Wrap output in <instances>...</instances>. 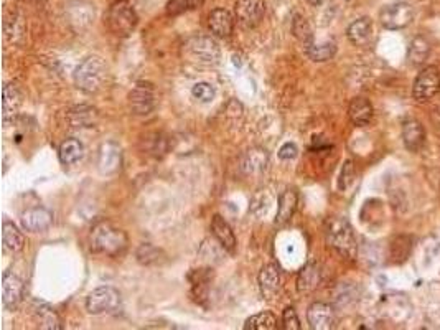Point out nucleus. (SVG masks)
<instances>
[{
  "label": "nucleus",
  "instance_id": "obj_1",
  "mask_svg": "<svg viewBox=\"0 0 440 330\" xmlns=\"http://www.w3.org/2000/svg\"><path fill=\"white\" fill-rule=\"evenodd\" d=\"M89 244L94 253L118 258L125 253L129 239L125 231L114 226L111 221H100L93 226L91 235H89Z\"/></svg>",
  "mask_w": 440,
  "mask_h": 330
},
{
  "label": "nucleus",
  "instance_id": "obj_2",
  "mask_svg": "<svg viewBox=\"0 0 440 330\" xmlns=\"http://www.w3.org/2000/svg\"><path fill=\"white\" fill-rule=\"evenodd\" d=\"M325 236L327 243L335 249L336 253L341 254L347 260H354L356 258L358 244L354 238L353 228L348 220L341 217H331L325 223Z\"/></svg>",
  "mask_w": 440,
  "mask_h": 330
},
{
  "label": "nucleus",
  "instance_id": "obj_3",
  "mask_svg": "<svg viewBox=\"0 0 440 330\" xmlns=\"http://www.w3.org/2000/svg\"><path fill=\"white\" fill-rule=\"evenodd\" d=\"M107 65L102 61L100 56H89L76 68L74 73V83L81 91L94 95V93L101 91L107 81Z\"/></svg>",
  "mask_w": 440,
  "mask_h": 330
},
{
  "label": "nucleus",
  "instance_id": "obj_4",
  "mask_svg": "<svg viewBox=\"0 0 440 330\" xmlns=\"http://www.w3.org/2000/svg\"><path fill=\"white\" fill-rule=\"evenodd\" d=\"M106 25L118 37H129L136 30L139 17L129 0H116L106 12Z\"/></svg>",
  "mask_w": 440,
  "mask_h": 330
},
{
  "label": "nucleus",
  "instance_id": "obj_5",
  "mask_svg": "<svg viewBox=\"0 0 440 330\" xmlns=\"http://www.w3.org/2000/svg\"><path fill=\"white\" fill-rule=\"evenodd\" d=\"M123 304L120 292L112 286H101L96 288L93 292H89L86 299V311L93 315L112 314L119 311Z\"/></svg>",
  "mask_w": 440,
  "mask_h": 330
},
{
  "label": "nucleus",
  "instance_id": "obj_6",
  "mask_svg": "<svg viewBox=\"0 0 440 330\" xmlns=\"http://www.w3.org/2000/svg\"><path fill=\"white\" fill-rule=\"evenodd\" d=\"M129 106L132 114L149 116L157 108V91L154 84L141 81L129 93Z\"/></svg>",
  "mask_w": 440,
  "mask_h": 330
},
{
  "label": "nucleus",
  "instance_id": "obj_7",
  "mask_svg": "<svg viewBox=\"0 0 440 330\" xmlns=\"http://www.w3.org/2000/svg\"><path fill=\"white\" fill-rule=\"evenodd\" d=\"M440 91V71L435 66H425L417 74L414 86H412V96L416 101L425 102L437 96Z\"/></svg>",
  "mask_w": 440,
  "mask_h": 330
},
{
  "label": "nucleus",
  "instance_id": "obj_8",
  "mask_svg": "<svg viewBox=\"0 0 440 330\" xmlns=\"http://www.w3.org/2000/svg\"><path fill=\"white\" fill-rule=\"evenodd\" d=\"M412 19H414V10H412L409 3L404 2H398L393 3V6L384 7L379 13L381 25L388 30L406 29L412 22Z\"/></svg>",
  "mask_w": 440,
  "mask_h": 330
},
{
  "label": "nucleus",
  "instance_id": "obj_9",
  "mask_svg": "<svg viewBox=\"0 0 440 330\" xmlns=\"http://www.w3.org/2000/svg\"><path fill=\"white\" fill-rule=\"evenodd\" d=\"M266 13L264 0H237L235 6V17L237 24L244 29H254L260 24Z\"/></svg>",
  "mask_w": 440,
  "mask_h": 330
},
{
  "label": "nucleus",
  "instance_id": "obj_10",
  "mask_svg": "<svg viewBox=\"0 0 440 330\" xmlns=\"http://www.w3.org/2000/svg\"><path fill=\"white\" fill-rule=\"evenodd\" d=\"M188 52L201 65H217L221 56L218 43L210 37H196L187 43Z\"/></svg>",
  "mask_w": 440,
  "mask_h": 330
},
{
  "label": "nucleus",
  "instance_id": "obj_11",
  "mask_svg": "<svg viewBox=\"0 0 440 330\" xmlns=\"http://www.w3.org/2000/svg\"><path fill=\"white\" fill-rule=\"evenodd\" d=\"M22 228L30 233H42V231L48 230L53 223V213L50 210L43 207H35L29 208L22 213L20 217Z\"/></svg>",
  "mask_w": 440,
  "mask_h": 330
},
{
  "label": "nucleus",
  "instance_id": "obj_12",
  "mask_svg": "<svg viewBox=\"0 0 440 330\" xmlns=\"http://www.w3.org/2000/svg\"><path fill=\"white\" fill-rule=\"evenodd\" d=\"M24 296V281L12 271H6L2 276V304L6 309H15Z\"/></svg>",
  "mask_w": 440,
  "mask_h": 330
},
{
  "label": "nucleus",
  "instance_id": "obj_13",
  "mask_svg": "<svg viewBox=\"0 0 440 330\" xmlns=\"http://www.w3.org/2000/svg\"><path fill=\"white\" fill-rule=\"evenodd\" d=\"M123 165V150L114 142H106L101 146L100 155H97V168L102 175H112Z\"/></svg>",
  "mask_w": 440,
  "mask_h": 330
},
{
  "label": "nucleus",
  "instance_id": "obj_14",
  "mask_svg": "<svg viewBox=\"0 0 440 330\" xmlns=\"http://www.w3.org/2000/svg\"><path fill=\"white\" fill-rule=\"evenodd\" d=\"M307 322L313 330H330L335 327V311L325 302H313L307 311Z\"/></svg>",
  "mask_w": 440,
  "mask_h": 330
},
{
  "label": "nucleus",
  "instance_id": "obj_15",
  "mask_svg": "<svg viewBox=\"0 0 440 330\" xmlns=\"http://www.w3.org/2000/svg\"><path fill=\"white\" fill-rule=\"evenodd\" d=\"M259 289L262 297L267 299V301H272V299L277 296V292H279L281 289L279 266L274 265V262L262 266V269H260L259 273Z\"/></svg>",
  "mask_w": 440,
  "mask_h": 330
},
{
  "label": "nucleus",
  "instance_id": "obj_16",
  "mask_svg": "<svg viewBox=\"0 0 440 330\" xmlns=\"http://www.w3.org/2000/svg\"><path fill=\"white\" fill-rule=\"evenodd\" d=\"M3 100H2V113H3V123H8L19 113L20 106L24 104V91L17 83H7L3 86Z\"/></svg>",
  "mask_w": 440,
  "mask_h": 330
},
{
  "label": "nucleus",
  "instance_id": "obj_17",
  "mask_svg": "<svg viewBox=\"0 0 440 330\" xmlns=\"http://www.w3.org/2000/svg\"><path fill=\"white\" fill-rule=\"evenodd\" d=\"M236 17L231 12H228L226 8H217L210 13L208 17V26L211 33H214L219 38L230 37L235 30Z\"/></svg>",
  "mask_w": 440,
  "mask_h": 330
},
{
  "label": "nucleus",
  "instance_id": "obj_18",
  "mask_svg": "<svg viewBox=\"0 0 440 330\" xmlns=\"http://www.w3.org/2000/svg\"><path fill=\"white\" fill-rule=\"evenodd\" d=\"M211 233H213L214 238L218 239V243L221 244V248L224 249V251H228L230 254L236 253L237 242H236L235 231H233V228L228 225V221L224 220L223 217H219V215L213 217V220H211Z\"/></svg>",
  "mask_w": 440,
  "mask_h": 330
},
{
  "label": "nucleus",
  "instance_id": "obj_19",
  "mask_svg": "<svg viewBox=\"0 0 440 330\" xmlns=\"http://www.w3.org/2000/svg\"><path fill=\"white\" fill-rule=\"evenodd\" d=\"M2 246L8 254H17L25 248V236L12 221L2 223Z\"/></svg>",
  "mask_w": 440,
  "mask_h": 330
},
{
  "label": "nucleus",
  "instance_id": "obj_20",
  "mask_svg": "<svg viewBox=\"0 0 440 330\" xmlns=\"http://www.w3.org/2000/svg\"><path fill=\"white\" fill-rule=\"evenodd\" d=\"M402 139L404 146L411 150V152H417L422 149L425 142V131L422 127V124L416 119H409L402 124Z\"/></svg>",
  "mask_w": 440,
  "mask_h": 330
},
{
  "label": "nucleus",
  "instance_id": "obj_21",
  "mask_svg": "<svg viewBox=\"0 0 440 330\" xmlns=\"http://www.w3.org/2000/svg\"><path fill=\"white\" fill-rule=\"evenodd\" d=\"M33 315L37 320L38 327L45 330H61V319L56 314V311L52 306L45 304V302H35L33 304Z\"/></svg>",
  "mask_w": 440,
  "mask_h": 330
},
{
  "label": "nucleus",
  "instance_id": "obj_22",
  "mask_svg": "<svg viewBox=\"0 0 440 330\" xmlns=\"http://www.w3.org/2000/svg\"><path fill=\"white\" fill-rule=\"evenodd\" d=\"M347 35L349 42L356 47H366L372 40V22L368 17H361V19L354 20L352 25L348 26Z\"/></svg>",
  "mask_w": 440,
  "mask_h": 330
},
{
  "label": "nucleus",
  "instance_id": "obj_23",
  "mask_svg": "<svg viewBox=\"0 0 440 330\" xmlns=\"http://www.w3.org/2000/svg\"><path fill=\"white\" fill-rule=\"evenodd\" d=\"M348 116L349 121H352L354 126L365 127L372 119V104L366 100V97H354V100L349 102Z\"/></svg>",
  "mask_w": 440,
  "mask_h": 330
},
{
  "label": "nucleus",
  "instance_id": "obj_24",
  "mask_svg": "<svg viewBox=\"0 0 440 330\" xmlns=\"http://www.w3.org/2000/svg\"><path fill=\"white\" fill-rule=\"evenodd\" d=\"M322 281V271L315 262H308L307 266H304V269L300 271L297 276V291L300 294H311L320 286Z\"/></svg>",
  "mask_w": 440,
  "mask_h": 330
},
{
  "label": "nucleus",
  "instance_id": "obj_25",
  "mask_svg": "<svg viewBox=\"0 0 440 330\" xmlns=\"http://www.w3.org/2000/svg\"><path fill=\"white\" fill-rule=\"evenodd\" d=\"M299 197L295 190H285L279 198V207H277V215H276V225L282 226L285 223L290 221V218L294 217L295 210H297Z\"/></svg>",
  "mask_w": 440,
  "mask_h": 330
},
{
  "label": "nucleus",
  "instance_id": "obj_26",
  "mask_svg": "<svg viewBox=\"0 0 440 330\" xmlns=\"http://www.w3.org/2000/svg\"><path fill=\"white\" fill-rule=\"evenodd\" d=\"M267 152L264 149H259V147H254V149H249L248 152L242 157L241 167L246 173H258L262 172L267 165Z\"/></svg>",
  "mask_w": 440,
  "mask_h": 330
},
{
  "label": "nucleus",
  "instance_id": "obj_27",
  "mask_svg": "<svg viewBox=\"0 0 440 330\" xmlns=\"http://www.w3.org/2000/svg\"><path fill=\"white\" fill-rule=\"evenodd\" d=\"M68 121L73 127H91L97 121V111L91 106H76L68 111Z\"/></svg>",
  "mask_w": 440,
  "mask_h": 330
},
{
  "label": "nucleus",
  "instance_id": "obj_28",
  "mask_svg": "<svg viewBox=\"0 0 440 330\" xmlns=\"http://www.w3.org/2000/svg\"><path fill=\"white\" fill-rule=\"evenodd\" d=\"M142 142H143V150L155 159L164 157L168 150V139L160 132L147 134V136L142 139Z\"/></svg>",
  "mask_w": 440,
  "mask_h": 330
},
{
  "label": "nucleus",
  "instance_id": "obj_29",
  "mask_svg": "<svg viewBox=\"0 0 440 330\" xmlns=\"http://www.w3.org/2000/svg\"><path fill=\"white\" fill-rule=\"evenodd\" d=\"M83 154H84V147L78 139H66L65 142H61L60 150H58L61 164H65V165L76 164L81 157H83Z\"/></svg>",
  "mask_w": 440,
  "mask_h": 330
},
{
  "label": "nucleus",
  "instance_id": "obj_30",
  "mask_svg": "<svg viewBox=\"0 0 440 330\" xmlns=\"http://www.w3.org/2000/svg\"><path fill=\"white\" fill-rule=\"evenodd\" d=\"M305 52H307V56L311 58L315 63H323V61H329L335 56L336 47L335 43H311L305 47Z\"/></svg>",
  "mask_w": 440,
  "mask_h": 330
},
{
  "label": "nucleus",
  "instance_id": "obj_31",
  "mask_svg": "<svg viewBox=\"0 0 440 330\" xmlns=\"http://www.w3.org/2000/svg\"><path fill=\"white\" fill-rule=\"evenodd\" d=\"M277 329V317L272 312H259L244 322V330H274Z\"/></svg>",
  "mask_w": 440,
  "mask_h": 330
},
{
  "label": "nucleus",
  "instance_id": "obj_32",
  "mask_svg": "<svg viewBox=\"0 0 440 330\" xmlns=\"http://www.w3.org/2000/svg\"><path fill=\"white\" fill-rule=\"evenodd\" d=\"M429 53H430V47H429L427 40L422 37H416L409 45L407 56H409V61L412 65H421L427 60Z\"/></svg>",
  "mask_w": 440,
  "mask_h": 330
},
{
  "label": "nucleus",
  "instance_id": "obj_33",
  "mask_svg": "<svg viewBox=\"0 0 440 330\" xmlns=\"http://www.w3.org/2000/svg\"><path fill=\"white\" fill-rule=\"evenodd\" d=\"M205 0H168L167 6H165V12L170 17H177L182 15V13L196 10L203 6Z\"/></svg>",
  "mask_w": 440,
  "mask_h": 330
},
{
  "label": "nucleus",
  "instance_id": "obj_34",
  "mask_svg": "<svg viewBox=\"0 0 440 330\" xmlns=\"http://www.w3.org/2000/svg\"><path fill=\"white\" fill-rule=\"evenodd\" d=\"M136 256H137V261L141 262V265L150 266V265H157V262L160 261L162 251L159 248H155L154 244L143 243V244H141V246H139Z\"/></svg>",
  "mask_w": 440,
  "mask_h": 330
},
{
  "label": "nucleus",
  "instance_id": "obj_35",
  "mask_svg": "<svg viewBox=\"0 0 440 330\" xmlns=\"http://www.w3.org/2000/svg\"><path fill=\"white\" fill-rule=\"evenodd\" d=\"M292 32H294V35L299 40H302L305 45H311L312 43V40H313L312 30H311V26H308L307 20H305L304 17L295 15L294 22H292Z\"/></svg>",
  "mask_w": 440,
  "mask_h": 330
},
{
  "label": "nucleus",
  "instance_id": "obj_36",
  "mask_svg": "<svg viewBox=\"0 0 440 330\" xmlns=\"http://www.w3.org/2000/svg\"><path fill=\"white\" fill-rule=\"evenodd\" d=\"M191 95L200 102H211L214 100V96H217V89H214L213 84L201 81L191 88Z\"/></svg>",
  "mask_w": 440,
  "mask_h": 330
},
{
  "label": "nucleus",
  "instance_id": "obj_37",
  "mask_svg": "<svg viewBox=\"0 0 440 330\" xmlns=\"http://www.w3.org/2000/svg\"><path fill=\"white\" fill-rule=\"evenodd\" d=\"M282 327L285 330H300V327H302L294 307H287V309L282 312Z\"/></svg>",
  "mask_w": 440,
  "mask_h": 330
},
{
  "label": "nucleus",
  "instance_id": "obj_38",
  "mask_svg": "<svg viewBox=\"0 0 440 330\" xmlns=\"http://www.w3.org/2000/svg\"><path fill=\"white\" fill-rule=\"evenodd\" d=\"M353 178H354V165L352 160H347L340 173V184H338L340 189L347 190L348 187L353 184Z\"/></svg>",
  "mask_w": 440,
  "mask_h": 330
},
{
  "label": "nucleus",
  "instance_id": "obj_39",
  "mask_svg": "<svg viewBox=\"0 0 440 330\" xmlns=\"http://www.w3.org/2000/svg\"><path fill=\"white\" fill-rule=\"evenodd\" d=\"M297 154H299V149H297V146L294 144V142H285V144L279 149V157L282 160L295 159L297 157Z\"/></svg>",
  "mask_w": 440,
  "mask_h": 330
},
{
  "label": "nucleus",
  "instance_id": "obj_40",
  "mask_svg": "<svg viewBox=\"0 0 440 330\" xmlns=\"http://www.w3.org/2000/svg\"><path fill=\"white\" fill-rule=\"evenodd\" d=\"M308 3H311V6H313V7H318V6H322L323 2H325V0H307Z\"/></svg>",
  "mask_w": 440,
  "mask_h": 330
},
{
  "label": "nucleus",
  "instance_id": "obj_41",
  "mask_svg": "<svg viewBox=\"0 0 440 330\" xmlns=\"http://www.w3.org/2000/svg\"><path fill=\"white\" fill-rule=\"evenodd\" d=\"M22 2H29V3H43L45 0H22Z\"/></svg>",
  "mask_w": 440,
  "mask_h": 330
}]
</instances>
